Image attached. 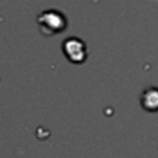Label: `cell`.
I'll use <instances>...</instances> for the list:
<instances>
[{
    "label": "cell",
    "instance_id": "6da1fadb",
    "mask_svg": "<svg viewBox=\"0 0 158 158\" xmlns=\"http://www.w3.org/2000/svg\"><path fill=\"white\" fill-rule=\"evenodd\" d=\"M38 25L43 33L53 35L65 28V19L62 14L54 10L44 11L38 16Z\"/></svg>",
    "mask_w": 158,
    "mask_h": 158
},
{
    "label": "cell",
    "instance_id": "7a4b0ae2",
    "mask_svg": "<svg viewBox=\"0 0 158 158\" xmlns=\"http://www.w3.org/2000/svg\"><path fill=\"white\" fill-rule=\"evenodd\" d=\"M63 51L69 60L74 63H80L85 59V44L78 38H68L63 42Z\"/></svg>",
    "mask_w": 158,
    "mask_h": 158
},
{
    "label": "cell",
    "instance_id": "3957f363",
    "mask_svg": "<svg viewBox=\"0 0 158 158\" xmlns=\"http://www.w3.org/2000/svg\"><path fill=\"white\" fill-rule=\"evenodd\" d=\"M142 106L148 111L158 110V89H149L143 94Z\"/></svg>",
    "mask_w": 158,
    "mask_h": 158
}]
</instances>
